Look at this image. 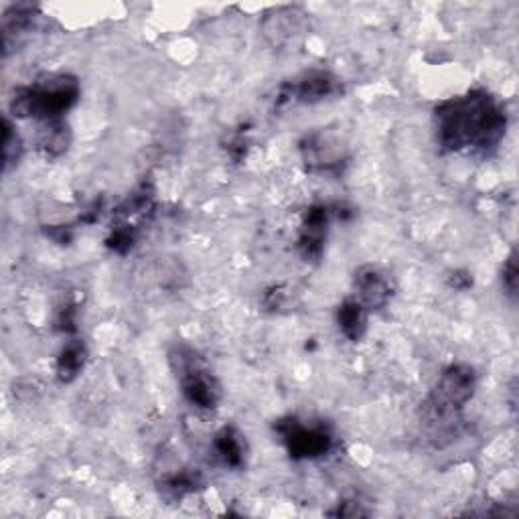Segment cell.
Listing matches in <instances>:
<instances>
[{
    "instance_id": "19",
    "label": "cell",
    "mask_w": 519,
    "mask_h": 519,
    "mask_svg": "<svg viewBox=\"0 0 519 519\" xmlns=\"http://www.w3.org/2000/svg\"><path fill=\"white\" fill-rule=\"evenodd\" d=\"M57 325L61 331H76V309H73L71 305L63 307L59 311V317H57Z\"/></svg>"
},
{
    "instance_id": "12",
    "label": "cell",
    "mask_w": 519,
    "mask_h": 519,
    "mask_svg": "<svg viewBox=\"0 0 519 519\" xmlns=\"http://www.w3.org/2000/svg\"><path fill=\"white\" fill-rule=\"evenodd\" d=\"M69 142H71V134H69L65 120H49V122L39 124L37 151L47 161L61 157L67 151Z\"/></svg>"
},
{
    "instance_id": "6",
    "label": "cell",
    "mask_w": 519,
    "mask_h": 519,
    "mask_svg": "<svg viewBox=\"0 0 519 519\" xmlns=\"http://www.w3.org/2000/svg\"><path fill=\"white\" fill-rule=\"evenodd\" d=\"M341 92V82L329 71L311 69L301 73L299 78L282 86L278 104L294 102V104H317Z\"/></svg>"
},
{
    "instance_id": "10",
    "label": "cell",
    "mask_w": 519,
    "mask_h": 519,
    "mask_svg": "<svg viewBox=\"0 0 519 519\" xmlns=\"http://www.w3.org/2000/svg\"><path fill=\"white\" fill-rule=\"evenodd\" d=\"M211 455L221 467L234 471L244 469L248 455L246 436L236 426L219 428L211 440Z\"/></svg>"
},
{
    "instance_id": "7",
    "label": "cell",
    "mask_w": 519,
    "mask_h": 519,
    "mask_svg": "<svg viewBox=\"0 0 519 519\" xmlns=\"http://www.w3.org/2000/svg\"><path fill=\"white\" fill-rule=\"evenodd\" d=\"M353 299L369 313L384 309L392 299V280L390 276L378 266H361L353 276Z\"/></svg>"
},
{
    "instance_id": "8",
    "label": "cell",
    "mask_w": 519,
    "mask_h": 519,
    "mask_svg": "<svg viewBox=\"0 0 519 519\" xmlns=\"http://www.w3.org/2000/svg\"><path fill=\"white\" fill-rule=\"evenodd\" d=\"M331 224V207L329 205H311L305 211L301 232H299V254L305 262H319L325 252L327 230Z\"/></svg>"
},
{
    "instance_id": "2",
    "label": "cell",
    "mask_w": 519,
    "mask_h": 519,
    "mask_svg": "<svg viewBox=\"0 0 519 519\" xmlns=\"http://www.w3.org/2000/svg\"><path fill=\"white\" fill-rule=\"evenodd\" d=\"M80 84L69 73H49L35 80L31 86L15 90L11 112L23 120H63V116L78 104Z\"/></svg>"
},
{
    "instance_id": "13",
    "label": "cell",
    "mask_w": 519,
    "mask_h": 519,
    "mask_svg": "<svg viewBox=\"0 0 519 519\" xmlns=\"http://www.w3.org/2000/svg\"><path fill=\"white\" fill-rule=\"evenodd\" d=\"M86 359H88V349H86L84 341L76 339V341L65 343V347L59 351L57 365H55L57 380L61 384H69L76 380L82 374Z\"/></svg>"
},
{
    "instance_id": "15",
    "label": "cell",
    "mask_w": 519,
    "mask_h": 519,
    "mask_svg": "<svg viewBox=\"0 0 519 519\" xmlns=\"http://www.w3.org/2000/svg\"><path fill=\"white\" fill-rule=\"evenodd\" d=\"M23 155V140L19 136V132L15 130L13 122L9 118H5V132H3V163H5V171H9L13 165H17L21 161Z\"/></svg>"
},
{
    "instance_id": "18",
    "label": "cell",
    "mask_w": 519,
    "mask_h": 519,
    "mask_svg": "<svg viewBox=\"0 0 519 519\" xmlns=\"http://www.w3.org/2000/svg\"><path fill=\"white\" fill-rule=\"evenodd\" d=\"M517 254L511 252L505 266H503V272H501V282H503V288L507 290L509 296H515L517 294Z\"/></svg>"
},
{
    "instance_id": "3",
    "label": "cell",
    "mask_w": 519,
    "mask_h": 519,
    "mask_svg": "<svg viewBox=\"0 0 519 519\" xmlns=\"http://www.w3.org/2000/svg\"><path fill=\"white\" fill-rule=\"evenodd\" d=\"M477 390V374L471 365L455 363L442 372L422 404V422L432 434H440L459 422L463 408Z\"/></svg>"
},
{
    "instance_id": "16",
    "label": "cell",
    "mask_w": 519,
    "mask_h": 519,
    "mask_svg": "<svg viewBox=\"0 0 519 519\" xmlns=\"http://www.w3.org/2000/svg\"><path fill=\"white\" fill-rule=\"evenodd\" d=\"M201 485V475L193 471H181L177 475H171L163 481V489L173 495L175 499L185 497L187 493H193Z\"/></svg>"
},
{
    "instance_id": "11",
    "label": "cell",
    "mask_w": 519,
    "mask_h": 519,
    "mask_svg": "<svg viewBox=\"0 0 519 519\" xmlns=\"http://www.w3.org/2000/svg\"><path fill=\"white\" fill-rule=\"evenodd\" d=\"M305 15H299L292 9L276 11L274 17L264 21V35L272 45H290L305 33Z\"/></svg>"
},
{
    "instance_id": "1",
    "label": "cell",
    "mask_w": 519,
    "mask_h": 519,
    "mask_svg": "<svg viewBox=\"0 0 519 519\" xmlns=\"http://www.w3.org/2000/svg\"><path fill=\"white\" fill-rule=\"evenodd\" d=\"M434 126L444 153L489 155L505 136L507 112L487 90H473L438 104Z\"/></svg>"
},
{
    "instance_id": "9",
    "label": "cell",
    "mask_w": 519,
    "mask_h": 519,
    "mask_svg": "<svg viewBox=\"0 0 519 519\" xmlns=\"http://www.w3.org/2000/svg\"><path fill=\"white\" fill-rule=\"evenodd\" d=\"M301 151H303L305 165L311 171H319V173H333V171L339 173L345 161L341 142L321 132L307 136L305 142L301 144Z\"/></svg>"
},
{
    "instance_id": "5",
    "label": "cell",
    "mask_w": 519,
    "mask_h": 519,
    "mask_svg": "<svg viewBox=\"0 0 519 519\" xmlns=\"http://www.w3.org/2000/svg\"><path fill=\"white\" fill-rule=\"evenodd\" d=\"M274 430L294 461L321 459L333 451L335 436L325 422H307L296 416H288L278 420Z\"/></svg>"
},
{
    "instance_id": "14",
    "label": "cell",
    "mask_w": 519,
    "mask_h": 519,
    "mask_svg": "<svg viewBox=\"0 0 519 519\" xmlns=\"http://www.w3.org/2000/svg\"><path fill=\"white\" fill-rule=\"evenodd\" d=\"M337 325L349 341L357 343L367 331V311L355 299H347L337 309Z\"/></svg>"
},
{
    "instance_id": "4",
    "label": "cell",
    "mask_w": 519,
    "mask_h": 519,
    "mask_svg": "<svg viewBox=\"0 0 519 519\" xmlns=\"http://www.w3.org/2000/svg\"><path fill=\"white\" fill-rule=\"evenodd\" d=\"M171 363L177 372L181 392L191 406L201 410L217 408L221 400V384L191 347H177L171 353Z\"/></svg>"
},
{
    "instance_id": "17",
    "label": "cell",
    "mask_w": 519,
    "mask_h": 519,
    "mask_svg": "<svg viewBox=\"0 0 519 519\" xmlns=\"http://www.w3.org/2000/svg\"><path fill=\"white\" fill-rule=\"evenodd\" d=\"M134 240H136V232L132 226H122V228H116L108 240V246L118 252V254H126L132 246H134Z\"/></svg>"
}]
</instances>
